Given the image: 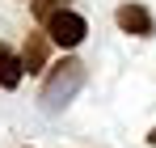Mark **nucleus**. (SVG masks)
I'll list each match as a JSON object with an SVG mask.
<instances>
[{"label":"nucleus","instance_id":"nucleus-2","mask_svg":"<svg viewBox=\"0 0 156 148\" xmlns=\"http://www.w3.org/2000/svg\"><path fill=\"white\" fill-rule=\"evenodd\" d=\"M42 25H47V38H51L55 47H63V51L80 47V43H84V34H89V21L80 17L76 9H59V13H51Z\"/></svg>","mask_w":156,"mask_h":148},{"label":"nucleus","instance_id":"nucleus-7","mask_svg":"<svg viewBox=\"0 0 156 148\" xmlns=\"http://www.w3.org/2000/svg\"><path fill=\"white\" fill-rule=\"evenodd\" d=\"M0 55H9V51H4V43H0Z\"/></svg>","mask_w":156,"mask_h":148},{"label":"nucleus","instance_id":"nucleus-4","mask_svg":"<svg viewBox=\"0 0 156 148\" xmlns=\"http://www.w3.org/2000/svg\"><path fill=\"white\" fill-rule=\"evenodd\" d=\"M47 47H51L47 34H30V38H26V47H21V68H26L30 76L47 68Z\"/></svg>","mask_w":156,"mask_h":148},{"label":"nucleus","instance_id":"nucleus-3","mask_svg":"<svg viewBox=\"0 0 156 148\" xmlns=\"http://www.w3.org/2000/svg\"><path fill=\"white\" fill-rule=\"evenodd\" d=\"M114 21H118V30H122V34H135V38H152V34H156V21H152V13H148L144 4H135V0L118 4Z\"/></svg>","mask_w":156,"mask_h":148},{"label":"nucleus","instance_id":"nucleus-1","mask_svg":"<svg viewBox=\"0 0 156 148\" xmlns=\"http://www.w3.org/2000/svg\"><path fill=\"white\" fill-rule=\"evenodd\" d=\"M84 76H89V68L80 64L76 55L59 59V64L51 68V76H47V85H42V110H47V114H55L59 106H68V102L80 93Z\"/></svg>","mask_w":156,"mask_h":148},{"label":"nucleus","instance_id":"nucleus-6","mask_svg":"<svg viewBox=\"0 0 156 148\" xmlns=\"http://www.w3.org/2000/svg\"><path fill=\"white\" fill-rule=\"evenodd\" d=\"M30 9H34V17H42V21H47L51 13L63 9V0H30Z\"/></svg>","mask_w":156,"mask_h":148},{"label":"nucleus","instance_id":"nucleus-5","mask_svg":"<svg viewBox=\"0 0 156 148\" xmlns=\"http://www.w3.org/2000/svg\"><path fill=\"white\" fill-rule=\"evenodd\" d=\"M21 76H26L21 55H0V89H17V85H21Z\"/></svg>","mask_w":156,"mask_h":148}]
</instances>
